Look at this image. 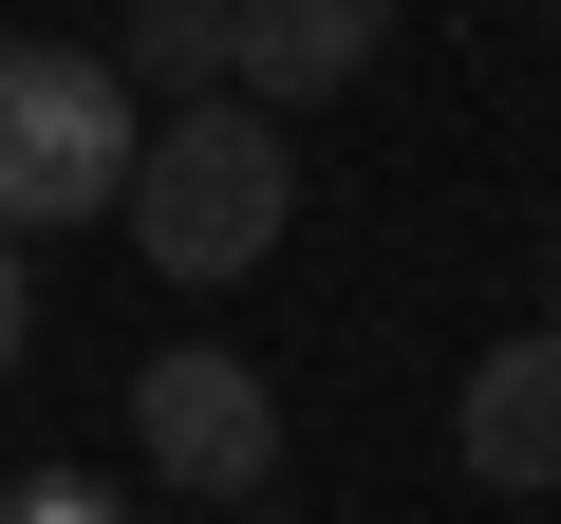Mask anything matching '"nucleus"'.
Returning <instances> with one entry per match:
<instances>
[{
  "label": "nucleus",
  "instance_id": "1",
  "mask_svg": "<svg viewBox=\"0 0 561 524\" xmlns=\"http://www.w3.org/2000/svg\"><path fill=\"white\" fill-rule=\"evenodd\" d=\"M113 225H131L150 282H243V262L300 225V150H280V113H243V94H187V113L131 132Z\"/></svg>",
  "mask_w": 561,
  "mask_h": 524
},
{
  "label": "nucleus",
  "instance_id": "2",
  "mask_svg": "<svg viewBox=\"0 0 561 524\" xmlns=\"http://www.w3.org/2000/svg\"><path fill=\"white\" fill-rule=\"evenodd\" d=\"M131 132H150V113L113 94V57H76V38H0V243L113 225Z\"/></svg>",
  "mask_w": 561,
  "mask_h": 524
},
{
  "label": "nucleus",
  "instance_id": "3",
  "mask_svg": "<svg viewBox=\"0 0 561 524\" xmlns=\"http://www.w3.org/2000/svg\"><path fill=\"white\" fill-rule=\"evenodd\" d=\"M131 449H150L187 505H262V468H280V375L225 356V338H169V356L131 375Z\"/></svg>",
  "mask_w": 561,
  "mask_h": 524
},
{
  "label": "nucleus",
  "instance_id": "4",
  "mask_svg": "<svg viewBox=\"0 0 561 524\" xmlns=\"http://www.w3.org/2000/svg\"><path fill=\"white\" fill-rule=\"evenodd\" d=\"M449 449H468V487H505V505H561V319H524V338H486V356H468V394H449Z\"/></svg>",
  "mask_w": 561,
  "mask_h": 524
},
{
  "label": "nucleus",
  "instance_id": "5",
  "mask_svg": "<svg viewBox=\"0 0 561 524\" xmlns=\"http://www.w3.org/2000/svg\"><path fill=\"white\" fill-rule=\"evenodd\" d=\"M375 38H393V0H225V94L243 113H319V94L375 76Z\"/></svg>",
  "mask_w": 561,
  "mask_h": 524
},
{
  "label": "nucleus",
  "instance_id": "6",
  "mask_svg": "<svg viewBox=\"0 0 561 524\" xmlns=\"http://www.w3.org/2000/svg\"><path fill=\"white\" fill-rule=\"evenodd\" d=\"M113 94H131V113H187V94H225V0H131Z\"/></svg>",
  "mask_w": 561,
  "mask_h": 524
},
{
  "label": "nucleus",
  "instance_id": "7",
  "mask_svg": "<svg viewBox=\"0 0 561 524\" xmlns=\"http://www.w3.org/2000/svg\"><path fill=\"white\" fill-rule=\"evenodd\" d=\"M0 524H131L94 468H20V487H0Z\"/></svg>",
  "mask_w": 561,
  "mask_h": 524
},
{
  "label": "nucleus",
  "instance_id": "8",
  "mask_svg": "<svg viewBox=\"0 0 561 524\" xmlns=\"http://www.w3.org/2000/svg\"><path fill=\"white\" fill-rule=\"evenodd\" d=\"M20 338H38V262L0 243V375H20Z\"/></svg>",
  "mask_w": 561,
  "mask_h": 524
},
{
  "label": "nucleus",
  "instance_id": "9",
  "mask_svg": "<svg viewBox=\"0 0 561 524\" xmlns=\"http://www.w3.org/2000/svg\"><path fill=\"white\" fill-rule=\"evenodd\" d=\"M225 524H300V505H225Z\"/></svg>",
  "mask_w": 561,
  "mask_h": 524
},
{
  "label": "nucleus",
  "instance_id": "10",
  "mask_svg": "<svg viewBox=\"0 0 561 524\" xmlns=\"http://www.w3.org/2000/svg\"><path fill=\"white\" fill-rule=\"evenodd\" d=\"M542 20H561V0H542Z\"/></svg>",
  "mask_w": 561,
  "mask_h": 524
}]
</instances>
